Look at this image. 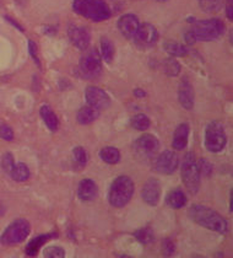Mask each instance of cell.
Returning <instances> with one entry per match:
<instances>
[{"instance_id": "cell-1", "label": "cell", "mask_w": 233, "mask_h": 258, "mask_svg": "<svg viewBox=\"0 0 233 258\" xmlns=\"http://www.w3.org/2000/svg\"><path fill=\"white\" fill-rule=\"evenodd\" d=\"M189 218L203 228L209 229L218 233H225L227 231V221L213 209L208 208L201 204H194L188 210Z\"/></svg>"}, {"instance_id": "cell-2", "label": "cell", "mask_w": 233, "mask_h": 258, "mask_svg": "<svg viewBox=\"0 0 233 258\" xmlns=\"http://www.w3.org/2000/svg\"><path fill=\"white\" fill-rule=\"evenodd\" d=\"M72 10L77 15L94 23L108 20L112 15L111 9L103 0H74Z\"/></svg>"}, {"instance_id": "cell-3", "label": "cell", "mask_w": 233, "mask_h": 258, "mask_svg": "<svg viewBox=\"0 0 233 258\" xmlns=\"http://www.w3.org/2000/svg\"><path fill=\"white\" fill-rule=\"evenodd\" d=\"M134 194V182L128 176L116 177L111 184L108 201L111 206L116 208H123L127 206Z\"/></svg>"}, {"instance_id": "cell-4", "label": "cell", "mask_w": 233, "mask_h": 258, "mask_svg": "<svg viewBox=\"0 0 233 258\" xmlns=\"http://www.w3.org/2000/svg\"><path fill=\"white\" fill-rule=\"evenodd\" d=\"M190 32L193 33L195 42L196 41H203V42L215 41L225 32V24L218 19L196 21Z\"/></svg>"}, {"instance_id": "cell-5", "label": "cell", "mask_w": 233, "mask_h": 258, "mask_svg": "<svg viewBox=\"0 0 233 258\" xmlns=\"http://www.w3.org/2000/svg\"><path fill=\"white\" fill-rule=\"evenodd\" d=\"M181 170L184 186L188 188L190 193H198L199 188H200V171H199L198 162H196L193 153H188L184 156Z\"/></svg>"}, {"instance_id": "cell-6", "label": "cell", "mask_w": 233, "mask_h": 258, "mask_svg": "<svg viewBox=\"0 0 233 258\" xmlns=\"http://www.w3.org/2000/svg\"><path fill=\"white\" fill-rule=\"evenodd\" d=\"M30 230L31 226L27 220L18 219L4 230V232L0 236V242L6 246L18 245V243L23 242V240L30 233Z\"/></svg>"}, {"instance_id": "cell-7", "label": "cell", "mask_w": 233, "mask_h": 258, "mask_svg": "<svg viewBox=\"0 0 233 258\" xmlns=\"http://www.w3.org/2000/svg\"><path fill=\"white\" fill-rule=\"evenodd\" d=\"M79 69L82 77L85 79H94L102 73V58L96 48L86 51L80 58Z\"/></svg>"}, {"instance_id": "cell-8", "label": "cell", "mask_w": 233, "mask_h": 258, "mask_svg": "<svg viewBox=\"0 0 233 258\" xmlns=\"http://www.w3.org/2000/svg\"><path fill=\"white\" fill-rule=\"evenodd\" d=\"M226 143H227V137L222 124L218 122H211L205 130L206 149L211 153H220L226 147Z\"/></svg>"}, {"instance_id": "cell-9", "label": "cell", "mask_w": 233, "mask_h": 258, "mask_svg": "<svg viewBox=\"0 0 233 258\" xmlns=\"http://www.w3.org/2000/svg\"><path fill=\"white\" fill-rule=\"evenodd\" d=\"M179 166V157L178 155L171 150L161 153L159 156L155 159L152 169L155 172L161 175H171L178 169Z\"/></svg>"}, {"instance_id": "cell-10", "label": "cell", "mask_w": 233, "mask_h": 258, "mask_svg": "<svg viewBox=\"0 0 233 258\" xmlns=\"http://www.w3.org/2000/svg\"><path fill=\"white\" fill-rule=\"evenodd\" d=\"M160 149V142L155 135L144 134L134 143V150L138 156L149 159L156 155Z\"/></svg>"}, {"instance_id": "cell-11", "label": "cell", "mask_w": 233, "mask_h": 258, "mask_svg": "<svg viewBox=\"0 0 233 258\" xmlns=\"http://www.w3.org/2000/svg\"><path fill=\"white\" fill-rule=\"evenodd\" d=\"M157 38H159V33H157L156 27L151 24H142L139 26L133 40L135 41L138 47L146 50L157 42Z\"/></svg>"}, {"instance_id": "cell-12", "label": "cell", "mask_w": 233, "mask_h": 258, "mask_svg": "<svg viewBox=\"0 0 233 258\" xmlns=\"http://www.w3.org/2000/svg\"><path fill=\"white\" fill-rule=\"evenodd\" d=\"M85 97L89 106L94 107L96 109L101 111V109L108 108L111 104V99L108 95L102 89L96 86H89L85 91Z\"/></svg>"}, {"instance_id": "cell-13", "label": "cell", "mask_w": 233, "mask_h": 258, "mask_svg": "<svg viewBox=\"0 0 233 258\" xmlns=\"http://www.w3.org/2000/svg\"><path fill=\"white\" fill-rule=\"evenodd\" d=\"M68 36L75 47L81 51H86L91 42V35L86 27L77 25H70L68 28Z\"/></svg>"}, {"instance_id": "cell-14", "label": "cell", "mask_w": 233, "mask_h": 258, "mask_svg": "<svg viewBox=\"0 0 233 258\" xmlns=\"http://www.w3.org/2000/svg\"><path fill=\"white\" fill-rule=\"evenodd\" d=\"M141 196L145 203L151 206H156L160 202V197H161V184H160L159 180H147L146 183L144 184V188H142Z\"/></svg>"}, {"instance_id": "cell-15", "label": "cell", "mask_w": 233, "mask_h": 258, "mask_svg": "<svg viewBox=\"0 0 233 258\" xmlns=\"http://www.w3.org/2000/svg\"><path fill=\"white\" fill-rule=\"evenodd\" d=\"M140 23L138 18L133 14H127L123 15L122 18L118 20V28H119L120 33L128 40H133L137 33L138 28H139Z\"/></svg>"}, {"instance_id": "cell-16", "label": "cell", "mask_w": 233, "mask_h": 258, "mask_svg": "<svg viewBox=\"0 0 233 258\" xmlns=\"http://www.w3.org/2000/svg\"><path fill=\"white\" fill-rule=\"evenodd\" d=\"M178 99H179V103H181L182 107H184L186 109H191L194 107V101H195V97H194V90L190 82H189L186 79H183L181 84H179Z\"/></svg>"}, {"instance_id": "cell-17", "label": "cell", "mask_w": 233, "mask_h": 258, "mask_svg": "<svg viewBox=\"0 0 233 258\" xmlns=\"http://www.w3.org/2000/svg\"><path fill=\"white\" fill-rule=\"evenodd\" d=\"M79 198L84 202H91L97 198L98 196V187L92 180L85 179L80 182L79 188H77Z\"/></svg>"}, {"instance_id": "cell-18", "label": "cell", "mask_w": 233, "mask_h": 258, "mask_svg": "<svg viewBox=\"0 0 233 258\" xmlns=\"http://www.w3.org/2000/svg\"><path fill=\"white\" fill-rule=\"evenodd\" d=\"M54 237H57V233H42V235L36 236V237L32 238V240L28 242V245L26 246V255L30 256V257L37 256L41 247H42L46 242H48V241Z\"/></svg>"}, {"instance_id": "cell-19", "label": "cell", "mask_w": 233, "mask_h": 258, "mask_svg": "<svg viewBox=\"0 0 233 258\" xmlns=\"http://www.w3.org/2000/svg\"><path fill=\"white\" fill-rule=\"evenodd\" d=\"M189 138V126L186 123H182L177 127L173 134V148L176 150H183L188 145Z\"/></svg>"}, {"instance_id": "cell-20", "label": "cell", "mask_w": 233, "mask_h": 258, "mask_svg": "<svg viewBox=\"0 0 233 258\" xmlns=\"http://www.w3.org/2000/svg\"><path fill=\"white\" fill-rule=\"evenodd\" d=\"M40 113L43 122H45L46 126H47V128L49 129V130H52V132H55L58 129V127H59V121H58L57 116H55L54 112L52 111V108H50L48 104H42L40 109Z\"/></svg>"}, {"instance_id": "cell-21", "label": "cell", "mask_w": 233, "mask_h": 258, "mask_svg": "<svg viewBox=\"0 0 233 258\" xmlns=\"http://www.w3.org/2000/svg\"><path fill=\"white\" fill-rule=\"evenodd\" d=\"M99 116V111L92 106H85L79 109L76 119L80 124H90L96 121Z\"/></svg>"}, {"instance_id": "cell-22", "label": "cell", "mask_w": 233, "mask_h": 258, "mask_svg": "<svg viewBox=\"0 0 233 258\" xmlns=\"http://www.w3.org/2000/svg\"><path fill=\"white\" fill-rule=\"evenodd\" d=\"M167 206L173 209H181L186 204V196L182 189H173L168 193L166 198Z\"/></svg>"}, {"instance_id": "cell-23", "label": "cell", "mask_w": 233, "mask_h": 258, "mask_svg": "<svg viewBox=\"0 0 233 258\" xmlns=\"http://www.w3.org/2000/svg\"><path fill=\"white\" fill-rule=\"evenodd\" d=\"M99 156L104 162L109 165H116L119 162L120 160V153L119 150L116 149L113 147H106L99 152Z\"/></svg>"}, {"instance_id": "cell-24", "label": "cell", "mask_w": 233, "mask_h": 258, "mask_svg": "<svg viewBox=\"0 0 233 258\" xmlns=\"http://www.w3.org/2000/svg\"><path fill=\"white\" fill-rule=\"evenodd\" d=\"M10 176L16 182H25L30 179V170L25 164L20 162V164L14 165L13 170L10 172Z\"/></svg>"}, {"instance_id": "cell-25", "label": "cell", "mask_w": 233, "mask_h": 258, "mask_svg": "<svg viewBox=\"0 0 233 258\" xmlns=\"http://www.w3.org/2000/svg\"><path fill=\"white\" fill-rule=\"evenodd\" d=\"M101 55L106 63H111L114 57V46L107 37L101 38Z\"/></svg>"}, {"instance_id": "cell-26", "label": "cell", "mask_w": 233, "mask_h": 258, "mask_svg": "<svg viewBox=\"0 0 233 258\" xmlns=\"http://www.w3.org/2000/svg\"><path fill=\"white\" fill-rule=\"evenodd\" d=\"M130 126L134 129H137V130L142 132V130H146L151 126V121H150V118L146 114H137L130 121Z\"/></svg>"}, {"instance_id": "cell-27", "label": "cell", "mask_w": 233, "mask_h": 258, "mask_svg": "<svg viewBox=\"0 0 233 258\" xmlns=\"http://www.w3.org/2000/svg\"><path fill=\"white\" fill-rule=\"evenodd\" d=\"M135 237H137V240L139 241L140 243H142V245H149V243L154 242L155 240L154 231L150 228H142L140 229V230H138L137 232H135Z\"/></svg>"}, {"instance_id": "cell-28", "label": "cell", "mask_w": 233, "mask_h": 258, "mask_svg": "<svg viewBox=\"0 0 233 258\" xmlns=\"http://www.w3.org/2000/svg\"><path fill=\"white\" fill-rule=\"evenodd\" d=\"M199 4L205 13H217L222 8V0H199Z\"/></svg>"}, {"instance_id": "cell-29", "label": "cell", "mask_w": 233, "mask_h": 258, "mask_svg": "<svg viewBox=\"0 0 233 258\" xmlns=\"http://www.w3.org/2000/svg\"><path fill=\"white\" fill-rule=\"evenodd\" d=\"M164 50L171 55H176V57H183L188 53V50L183 45H179L177 42H166L164 43Z\"/></svg>"}, {"instance_id": "cell-30", "label": "cell", "mask_w": 233, "mask_h": 258, "mask_svg": "<svg viewBox=\"0 0 233 258\" xmlns=\"http://www.w3.org/2000/svg\"><path fill=\"white\" fill-rule=\"evenodd\" d=\"M163 70L167 75H171V77H176L181 72V65L178 64V62L174 59H166L163 62Z\"/></svg>"}, {"instance_id": "cell-31", "label": "cell", "mask_w": 233, "mask_h": 258, "mask_svg": "<svg viewBox=\"0 0 233 258\" xmlns=\"http://www.w3.org/2000/svg\"><path fill=\"white\" fill-rule=\"evenodd\" d=\"M43 257L47 258H64L65 257V251L62 247L58 246H49V247L43 250Z\"/></svg>"}, {"instance_id": "cell-32", "label": "cell", "mask_w": 233, "mask_h": 258, "mask_svg": "<svg viewBox=\"0 0 233 258\" xmlns=\"http://www.w3.org/2000/svg\"><path fill=\"white\" fill-rule=\"evenodd\" d=\"M72 154H74L75 161H76L77 164L80 165V166L84 167L85 165H86L87 154H86V150H85L84 148H82V147H76L74 149V152H72Z\"/></svg>"}, {"instance_id": "cell-33", "label": "cell", "mask_w": 233, "mask_h": 258, "mask_svg": "<svg viewBox=\"0 0 233 258\" xmlns=\"http://www.w3.org/2000/svg\"><path fill=\"white\" fill-rule=\"evenodd\" d=\"M14 165H15V161H14V156L10 154V153H6V154L3 155L1 157V167H3L4 171L6 174H10L11 170H13Z\"/></svg>"}, {"instance_id": "cell-34", "label": "cell", "mask_w": 233, "mask_h": 258, "mask_svg": "<svg viewBox=\"0 0 233 258\" xmlns=\"http://www.w3.org/2000/svg\"><path fill=\"white\" fill-rule=\"evenodd\" d=\"M198 167L199 171H200V175H204V176H210L211 172H212V165L205 159H201L198 162Z\"/></svg>"}, {"instance_id": "cell-35", "label": "cell", "mask_w": 233, "mask_h": 258, "mask_svg": "<svg viewBox=\"0 0 233 258\" xmlns=\"http://www.w3.org/2000/svg\"><path fill=\"white\" fill-rule=\"evenodd\" d=\"M0 138L4 140H8V142L14 140L13 129L9 126H6V124H1V126H0Z\"/></svg>"}, {"instance_id": "cell-36", "label": "cell", "mask_w": 233, "mask_h": 258, "mask_svg": "<svg viewBox=\"0 0 233 258\" xmlns=\"http://www.w3.org/2000/svg\"><path fill=\"white\" fill-rule=\"evenodd\" d=\"M28 50H30L31 57L35 59L36 64H37L38 67H41L40 58H38V54H37V46H36V43L33 42V41H30V42H28Z\"/></svg>"}, {"instance_id": "cell-37", "label": "cell", "mask_w": 233, "mask_h": 258, "mask_svg": "<svg viewBox=\"0 0 233 258\" xmlns=\"http://www.w3.org/2000/svg\"><path fill=\"white\" fill-rule=\"evenodd\" d=\"M226 15L230 20H232L233 15H232V0H227V8H226Z\"/></svg>"}, {"instance_id": "cell-38", "label": "cell", "mask_w": 233, "mask_h": 258, "mask_svg": "<svg viewBox=\"0 0 233 258\" xmlns=\"http://www.w3.org/2000/svg\"><path fill=\"white\" fill-rule=\"evenodd\" d=\"M134 95L138 97V99H142V97L146 96V92H145L144 90H141V89H135Z\"/></svg>"}, {"instance_id": "cell-39", "label": "cell", "mask_w": 233, "mask_h": 258, "mask_svg": "<svg viewBox=\"0 0 233 258\" xmlns=\"http://www.w3.org/2000/svg\"><path fill=\"white\" fill-rule=\"evenodd\" d=\"M4 213H5V208H4L3 204H0V216L3 215Z\"/></svg>"}, {"instance_id": "cell-40", "label": "cell", "mask_w": 233, "mask_h": 258, "mask_svg": "<svg viewBox=\"0 0 233 258\" xmlns=\"http://www.w3.org/2000/svg\"><path fill=\"white\" fill-rule=\"evenodd\" d=\"M230 211H232V192L230 194Z\"/></svg>"}, {"instance_id": "cell-41", "label": "cell", "mask_w": 233, "mask_h": 258, "mask_svg": "<svg viewBox=\"0 0 233 258\" xmlns=\"http://www.w3.org/2000/svg\"><path fill=\"white\" fill-rule=\"evenodd\" d=\"M159 1H167V0H159Z\"/></svg>"}]
</instances>
